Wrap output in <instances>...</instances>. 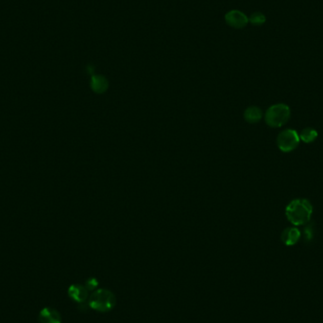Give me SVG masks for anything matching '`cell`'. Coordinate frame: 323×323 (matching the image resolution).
Returning a JSON list of instances; mask_svg holds the SVG:
<instances>
[{
	"label": "cell",
	"instance_id": "9",
	"mask_svg": "<svg viewBox=\"0 0 323 323\" xmlns=\"http://www.w3.org/2000/svg\"><path fill=\"white\" fill-rule=\"evenodd\" d=\"M244 117L247 122H249L250 124H255L261 120L263 118V112L261 109L258 107H249L244 113Z\"/></svg>",
	"mask_w": 323,
	"mask_h": 323
},
{
	"label": "cell",
	"instance_id": "2",
	"mask_svg": "<svg viewBox=\"0 0 323 323\" xmlns=\"http://www.w3.org/2000/svg\"><path fill=\"white\" fill-rule=\"evenodd\" d=\"M116 296L108 289L100 288L95 290L88 298V305L91 309L101 313L112 310L116 305Z\"/></svg>",
	"mask_w": 323,
	"mask_h": 323
},
{
	"label": "cell",
	"instance_id": "8",
	"mask_svg": "<svg viewBox=\"0 0 323 323\" xmlns=\"http://www.w3.org/2000/svg\"><path fill=\"white\" fill-rule=\"evenodd\" d=\"M281 238L286 246H294L298 242L301 238V232L298 228L289 227L283 230Z\"/></svg>",
	"mask_w": 323,
	"mask_h": 323
},
{
	"label": "cell",
	"instance_id": "3",
	"mask_svg": "<svg viewBox=\"0 0 323 323\" xmlns=\"http://www.w3.org/2000/svg\"><path fill=\"white\" fill-rule=\"evenodd\" d=\"M291 117L289 106L284 103H278L270 106L265 114V120L267 126L271 128H281L288 122Z\"/></svg>",
	"mask_w": 323,
	"mask_h": 323
},
{
	"label": "cell",
	"instance_id": "7",
	"mask_svg": "<svg viewBox=\"0 0 323 323\" xmlns=\"http://www.w3.org/2000/svg\"><path fill=\"white\" fill-rule=\"evenodd\" d=\"M40 323H62L60 313L53 308L45 307L39 314Z\"/></svg>",
	"mask_w": 323,
	"mask_h": 323
},
{
	"label": "cell",
	"instance_id": "5",
	"mask_svg": "<svg viewBox=\"0 0 323 323\" xmlns=\"http://www.w3.org/2000/svg\"><path fill=\"white\" fill-rule=\"evenodd\" d=\"M228 25L235 29H242L249 23V18L240 11H230L225 16Z\"/></svg>",
	"mask_w": 323,
	"mask_h": 323
},
{
	"label": "cell",
	"instance_id": "4",
	"mask_svg": "<svg viewBox=\"0 0 323 323\" xmlns=\"http://www.w3.org/2000/svg\"><path fill=\"white\" fill-rule=\"evenodd\" d=\"M299 141V135L297 131L286 129L281 131L277 137V146L281 151L288 153L298 148Z\"/></svg>",
	"mask_w": 323,
	"mask_h": 323
},
{
	"label": "cell",
	"instance_id": "13",
	"mask_svg": "<svg viewBox=\"0 0 323 323\" xmlns=\"http://www.w3.org/2000/svg\"><path fill=\"white\" fill-rule=\"evenodd\" d=\"M84 286L86 287L88 291H95L97 290L98 286H99V281L96 279V278H89V279L85 282Z\"/></svg>",
	"mask_w": 323,
	"mask_h": 323
},
{
	"label": "cell",
	"instance_id": "11",
	"mask_svg": "<svg viewBox=\"0 0 323 323\" xmlns=\"http://www.w3.org/2000/svg\"><path fill=\"white\" fill-rule=\"evenodd\" d=\"M298 135H299V140H302L305 144H310L315 142L317 140V136H318L317 131L315 129L309 128V127L304 129L301 132V134H298Z\"/></svg>",
	"mask_w": 323,
	"mask_h": 323
},
{
	"label": "cell",
	"instance_id": "10",
	"mask_svg": "<svg viewBox=\"0 0 323 323\" xmlns=\"http://www.w3.org/2000/svg\"><path fill=\"white\" fill-rule=\"evenodd\" d=\"M91 86L96 93H103L108 88V81L103 76H93Z\"/></svg>",
	"mask_w": 323,
	"mask_h": 323
},
{
	"label": "cell",
	"instance_id": "1",
	"mask_svg": "<svg viewBox=\"0 0 323 323\" xmlns=\"http://www.w3.org/2000/svg\"><path fill=\"white\" fill-rule=\"evenodd\" d=\"M313 214V206L306 199H296L290 201L286 208V217L294 226L309 223Z\"/></svg>",
	"mask_w": 323,
	"mask_h": 323
},
{
	"label": "cell",
	"instance_id": "12",
	"mask_svg": "<svg viewBox=\"0 0 323 323\" xmlns=\"http://www.w3.org/2000/svg\"><path fill=\"white\" fill-rule=\"evenodd\" d=\"M249 22H250L252 25L261 26L265 24L266 16L262 13H252L249 18Z\"/></svg>",
	"mask_w": 323,
	"mask_h": 323
},
{
	"label": "cell",
	"instance_id": "6",
	"mask_svg": "<svg viewBox=\"0 0 323 323\" xmlns=\"http://www.w3.org/2000/svg\"><path fill=\"white\" fill-rule=\"evenodd\" d=\"M88 292L89 291L85 286L79 285V284L69 286L68 291H67L69 297L78 304H82L87 301L89 298Z\"/></svg>",
	"mask_w": 323,
	"mask_h": 323
}]
</instances>
